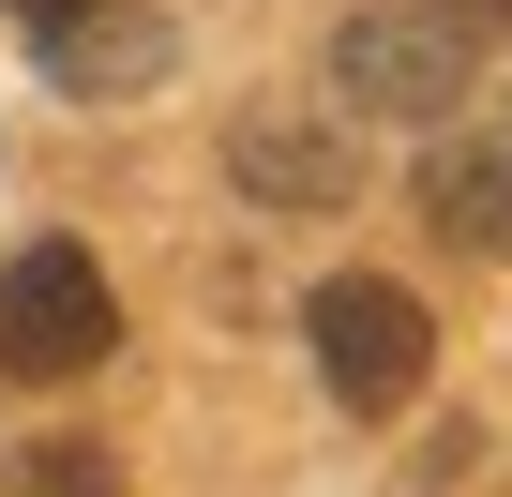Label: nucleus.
Instances as JSON below:
<instances>
[{
	"label": "nucleus",
	"instance_id": "obj_5",
	"mask_svg": "<svg viewBox=\"0 0 512 497\" xmlns=\"http://www.w3.org/2000/svg\"><path fill=\"white\" fill-rule=\"evenodd\" d=\"M422 226L467 257H512V136H437L422 151Z\"/></svg>",
	"mask_w": 512,
	"mask_h": 497
},
{
	"label": "nucleus",
	"instance_id": "obj_2",
	"mask_svg": "<svg viewBox=\"0 0 512 497\" xmlns=\"http://www.w3.org/2000/svg\"><path fill=\"white\" fill-rule=\"evenodd\" d=\"M106 347H121L106 257H91V241H16V272H0V377L61 392V377H91Z\"/></svg>",
	"mask_w": 512,
	"mask_h": 497
},
{
	"label": "nucleus",
	"instance_id": "obj_7",
	"mask_svg": "<svg viewBox=\"0 0 512 497\" xmlns=\"http://www.w3.org/2000/svg\"><path fill=\"white\" fill-rule=\"evenodd\" d=\"M16 497H106V452H31Z\"/></svg>",
	"mask_w": 512,
	"mask_h": 497
},
{
	"label": "nucleus",
	"instance_id": "obj_8",
	"mask_svg": "<svg viewBox=\"0 0 512 497\" xmlns=\"http://www.w3.org/2000/svg\"><path fill=\"white\" fill-rule=\"evenodd\" d=\"M437 16H467V31H512V0H437Z\"/></svg>",
	"mask_w": 512,
	"mask_h": 497
},
{
	"label": "nucleus",
	"instance_id": "obj_9",
	"mask_svg": "<svg viewBox=\"0 0 512 497\" xmlns=\"http://www.w3.org/2000/svg\"><path fill=\"white\" fill-rule=\"evenodd\" d=\"M16 16H31V31H46V16H76V0H16Z\"/></svg>",
	"mask_w": 512,
	"mask_h": 497
},
{
	"label": "nucleus",
	"instance_id": "obj_1",
	"mask_svg": "<svg viewBox=\"0 0 512 497\" xmlns=\"http://www.w3.org/2000/svg\"><path fill=\"white\" fill-rule=\"evenodd\" d=\"M302 347H317V377H332V407H422V377H437V317L392 287V272H332V287H302Z\"/></svg>",
	"mask_w": 512,
	"mask_h": 497
},
{
	"label": "nucleus",
	"instance_id": "obj_3",
	"mask_svg": "<svg viewBox=\"0 0 512 497\" xmlns=\"http://www.w3.org/2000/svg\"><path fill=\"white\" fill-rule=\"evenodd\" d=\"M332 91L377 106V121H452V91H467V16H437V0L347 16V31H332Z\"/></svg>",
	"mask_w": 512,
	"mask_h": 497
},
{
	"label": "nucleus",
	"instance_id": "obj_4",
	"mask_svg": "<svg viewBox=\"0 0 512 497\" xmlns=\"http://www.w3.org/2000/svg\"><path fill=\"white\" fill-rule=\"evenodd\" d=\"M226 166H241V196H272V211H332V196H347V136L302 121V106L226 121Z\"/></svg>",
	"mask_w": 512,
	"mask_h": 497
},
{
	"label": "nucleus",
	"instance_id": "obj_6",
	"mask_svg": "<svg viewBox=\"0 0 512 497\" xmlns=\"http://www.w3.org/2000/svg\"><path fill=\"white\" fill-rule=\"evenodd\" d=\"M46 76H61V91H151V76H166V16H136V0H76V16H46Z\"/></svg>",
	"mask_w": 512,
	"mask_h": 497
}]
</instances>
